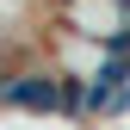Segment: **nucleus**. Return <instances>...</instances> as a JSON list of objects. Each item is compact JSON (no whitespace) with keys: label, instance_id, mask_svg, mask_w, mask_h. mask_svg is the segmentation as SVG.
Instances as JSON below:
<instances>
[{"label":"nucleus","instance_id":"obj_2","mask_svg":"<svg viewBox=\"0 0 130 130\" xmlns=\"http://www.w3.org/2000/svg\"><path fill=\"white\" fill-rule=\"evenodd\" d=\"M105 56H124V62H130V19H124L118 31H105Z\"/></svg>","mask_w":130,"mask_h":130},{"label":"nucleus","instance_id":"obj_4","mask_svg":"<svg viewBox=\"0 0 130 130\" xmlns=\"http://www.w3.org/2000/svg\"><path fill=\"white\" fill-rule=\"evenodd\" d=\"M118 6H124V12H130V0H118Z\"/></svg>","mask_w":130,"mask_h":130},{"label":"nucleus","instance_id":"obj_1","mask_svg":"<svg viewBox=\"0 0 130 130\" xmlns=\"http://www.w3.org/2000/svg\"><path fill=\"white\" fill-rule=\"evenodd\" d=\"M6 105L12 111H62V80L43 68H25L6 80Z\"/></svg>","mask_w":130,"mask_h":130},{"label":"nucleus","instance_id":"obj_3","mask_svg":"<svg viewBox=\"0 0 130 130\" xmlns=\"http://www.w3.org/2000/svg\"><path fill=\"white\" fill-rule=\"evenodd\" d=\"M111 111H130V87H124V93H118V99H111Z\"/></svg>","mask_w":130,"mask_h":130}]
</instances>
